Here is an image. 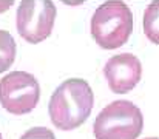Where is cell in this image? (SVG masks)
I'll return each instance as SVG.
<instances>
[{
    "label": "cell",
    "instance_id": "1",
    "mask_svg": "<svg viewBox=\"0 0 159 139\" xmlns=\"http://www.w3.org/2000/svg\"><path fill=\"white\" fill-rule=\"evenodd\" d=\"M94 93L84 79L63 81L53 91L48 102V114L56 128L71 132L80 127L91 114Z\"/></svg>",
    "mask_w": 159,
    "mask_h": 139
},
{
    "label": "cell",
    "instance_id": "2",
    "mask_svg": "<svg viewBox=\"0 0 159 139\" xmlns=\"http://www.w3.org/2000/svg\"><path fill=\"white\" fill-rule=\"evenodd\" d=\"M133 25V12L125 2L107 0L93 12L90 31L101 48L116 49L128 42Z\"/></svg>",
    "mask_w": 159,
    "mask_h": 139
},
{
    "label": "cell",
    "instance_id": "3",
    "mask_svg": "<svg viewBox=\"0 0 159 139\" xmlns=\"http://www.w3.org/2000/svg\"><path fill=\"white\" fill-rule=\"evenodd\" d=\"M144 128L141 108L130 100H114L93 122L96 139H138Z\"/></svg>",
    "mask_w": 159,
    "mask_h": 139
},
{
    "label": "cell",
    "instance_id": "4",
    "mask_svg": "<svg viewBox=\"0 0 159 139\" xmlns=\"http://www.w3.org/2000/svg\"><path fill=\"white\" fill-rule=\"evenodd\" d=\"M57 8L53 0H22L16 11V28L28 44H40L53 33Z\"/></svg>",
    "mask_w": 159,
    "mask_h": 139
},
{
    "label": "cell",
    "instance_id": "5",
    "mask_svg": "<svg viewBox=\"0 0 159 139\" xmlns=\"http://www.w3.org/2000/svg\"><path fill=\"white\" fill-rule=\"evenodd\" d=\"M40 100V85L28 71H9L0 79V105L9 114L31 113Z\"/></svg>",
    "mask_w": 159,
    "mask_h": 139
},
{
    "label": "cell",
    "instance_id": "6",
    "mask_svg": "<svg viewBox=\"0 0 159 139\" xmlns=\"http://www.w3.org/2000/svg\"><path fill=\"white\" fill-rule=\"evenodd\" d=\"M104 76L110 90L116 94L131 91L142 77V63L131 53H120L110 57L104 65Z\"/></svg>",
    "mask_w": 159,
    "mask_h": 139
},
{
    "label": "cell",
    "instance_id": "7",
    "mask_svg": "<svg viewBox=\"0 0 159 139\" xmlns=\"http://www.w3.org/2000/svg\"><path fill=\"white\" fill-rule=\"evenodd\" d=\"M142 26L147 39L159 45V0H153L144 11V19H142Z\"/></svg>",
    "mask_w": 159,
    "mask_h": 139
},
{
    "label": "cell",
    "instance_id": "8",
    "mask_svg": "<svg viewBox=\"0 0 159 139\" xmlns=\"http://www.w3.org/2000/svg\"><path fill=\"white\" fill-rule=\"evenodd\" d=\"M17 45L9 31L0 30V73H6L16 60Z\"/></svg>",
    "mask_w": 159,
    "mask_h": 139
},
{
    "label": "cell",
    "instance_id": "9",
    "mask_svg": "<svg viewBox=\"0 0 159 139\" xmlns=\"http://www.w3.org/2000/svg\"><path fill=\"white\" fill-rule=\"evenodd\" d=\"M20 139H56L53 130L47 128V127H33L30 130H26Z\"/></svg>",
    "mask_w": 159,
    "mask_h": 139
},
{
    "label": "cell",
    "instance_id": "10",
    "mask_svg": "<svg viewBox=\"0 0 159 139\" xmlns=\"http://www.w3.org/2000/svg\"><path fill=\"white\" fill-rule=\"evenodd\" d=\"M14 3H16V0H0V14L6 12Z\"/></svg>",
    "mask_w": 159,
    "mask_h": 139
},
{
    "label": "cell",
    "instance_id": "11",
    "mask_svg": "<svg viewBox=\"0 0 159 139\" xmlns=\"http://www.w3.org/2000/svg\"><path fill=\"white\" fill-rule=\"evenodd\" d=\"M63 3H66V5H80V3H84L85 0H62Z\"/></svg>",
    "mask_w": 159,
    "mask_h": 139
},
{
    "label": "cell",
    "instance_id": "12",
    "mask_svg": "<svg viewBox=\"0 0 159 139\" xmlns=\"http://www.w3.org/2000/svg\"><path fill=\"white\" fill-rule=\"evenodd\" d=\"M145 139H159V138H145Z\"/></svg>",
    "mask_w": 159,
    "mask_h": 139
},
{
    "label": "cell",
    "instance_id": "13",
    "mask_svg": "<svg viewBox=\"0 0 159 139\" xmlns=\"http://www.w3.org/2000/svg\"><path fill=\"white\" fill-rule=\"evenodd\" d=\"M0 139H3V136H2V133H0Z\"/></svg>",
    "mask_w": 159,
    "mask_h": 139
}]
</instances>
